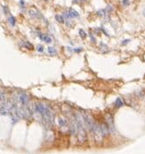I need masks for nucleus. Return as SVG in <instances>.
<instances>
[{
	"mask_svg": "<svg viewBox=\"0 0 145 154\" xmlns=\"http://www.w3.org/2000/svg\"><path fill=\"white\" fill-rule=\"evenodd\" d=\"M100 126H101V132H102V135H103V136H107V135L109 134V132H110L108 125L105 123H101Z\"/></svg>",
	"mask_w": 145,
	"mask_h": 154,
	"instance_id": "5",
	"label": "nucleus"
},
{
	"mask_svg": "<svg viewBox=\"0 0 145 154\" xmlns=\"http://www.w3.org/2000/svg\"><path fill=\"white\" fill-rule=\"evenodd\" d=\"M105 118H106L107 125H108L110 131H113L115 129V127H114V124H113V118H112V116L110 114H107L105 116Z\"/></svg>",
	"mask_w": 145,
	"mask_h": 154,
	"instance_id": "2",
	"label": "nucleus"
},
{
	"mask_svg": "<svg viewBox=\"0 0 145 154\" xmlns=\"http://www.w3.org/2000/svg\"><path fill=\"white\" fill-rule=\"evenodd\" d=\"M129 42H130V40H128V39H127V40H124L123 41V43H122V45H125V44H127L129 43Z\"/></svg>",
	"mask_w": 145,
	"mask_h": 154,
	"instance_id": "19",
	"label": "nucleus"
},
{
	"mask_svg": "<svg viewBox=\"0 0 145 154\" xmlns=\"http://www.w3.org/2000/svg\"><path fill=\"white\" fill-rule=\"evenodd\" d=\"M9 22L11 23L12 26H14L15 25V18L14 16H10V18H9Z\"/></svg>",
	"mask_w": 145,
	"mask_h": 154,
	"instance_id": "13",
	"label": "nucleus"
},
{
	"mask_svg": "<svg viewBox=\"0 0 145 154\" xmlns=\"http://www.w3.org/2000/svg\"><path fill=\"white\" fill-rule=\"evenodd\" d=\"M81 50H82V48H77V49L74 50V51L75 52H80Z\"/></svg>",
	"mask_w": 145,
	"mask_h": 154,
	"instance_id": "20",
	"label": "nucleus"
},
{
	"mask_svg": "<svg viewBox=\"0 0 145 154\" xmlns=\"http://www.w3.org/2000/svg\"><path fill=\"white\" fill-rule=\"evenodd\" d=\"M3 10H4V13L5 14H8L10 12H9V9H8V7L6 6V5H4L3 6Z\"/></svg>",
	"mask_w": 145,
	"mask_h": 154,
	"instance_id": "14",
	"label": "nucleus"
},
{
	"mask_svg": "<svg viewBox=\"0 0 145 154\" xmlns=\"http://www.w3.org/2000/svg\"><path fill=\"white\" fill-rule=\"evenodd\" d=\"M142 14H143V16H145V8L143 9V11H142Z\"/></svg>",
	"mask_w": 145,
	"mask_h": 154,
	"instance_id": "21",
	"label": "nucleus"
},
{
	"mask_svg": "<svg viewBox=\"0 0 145 154\" xmlns=\"http://www.w3.org/2000/svg\"><path fill=\"white\" fill-rule=\"evenodd\" d=\"M5 100V96H4V94L0 92V103L4 102Z\"/></svg>",
	"mask_w": 145,
	"mask_h": 154,
	"instance_id": "15",
	"label": "nucleus"
},
{
	"mask_svg": "<svg viewBox=\"0 0 145 154\" xmlns=\"http://www.w3.org/2000/svg\"><path fill=\"white\" fill-rule=\"evenodd\" d=\"M24 46L26 47L27 49H29V50H33V45L30 43V42H28V41H26V42H24Z\"/></svg>",
	"mask_w": 145,
	"mask_h": 154,
	"instance_id": "9",
	"label": "nucleus"
},
{
	"mask_svg": "<svg viewBox=\"0 0 145 154\" xmlns=\"http://www.w3.org/2000/svg\"><path fill=\"white\" fill-rule=\"evenodd\" d=\"M115 104H116L117 107H121V106L124 105V102L122 101V99L120 97H118V98L116 99V101H115Z\"/></svg>",
	"mask_w": 145,
	"mask_h": 154,
	"instance_id": "7",
	"label": "nucleus"
},
{
	"mask_svg": "<svg viewBox=\"0 0 145 154\" xmlns=\"http://www.w3.org/2000/svg\"><path fill=\"white\" fill-rule=\"evenodd\" d=\"M55 19L57 20L58 22H60V23H64V19H63V17L61 16V15H56L55 16Z\"/></svg>",
	"mask_w": 145,
	"mask_h": 154,
	"instance_id": "11",
	"label": "nucleus"
},
{
	"mask_svg": "<svg viewBox=\"0 0 145 154\" xmlns=\"http://www.w3.org/2000/svg\"><path fill=\"white\" fill-rule=\"evenodd\" d=\"M105 10H106V12H107V13H110V12H111V11L113 10V8H112L110 5H108V6L106 7V9H105Z\"/></svg>",
	"mask_w": 145,
	"mask_h": 154,
	"instance_id": "18",
	"label": "nucleus"
},
{
	"mask_svg": "<svg viewBox=\"0 0 145 154\" xmlns=\"http://www.w3.org/2000/svg\"><path fill=\"white\" fill-rule=\"evenodd\" d=\"M78 33H79V36H80V37L82 39H85L86 38V34H85V32L83 29H79Z\"/></svg>",
	"mask_w": 145,
	"mask_h": 154,
	"instance_id": "10",
	"label": "nucleus"
},
{
	"mask_svg": "<svg viewBox=\"0 0 145 154\" xmlns=\"http://www.w3.org/2000/svg\"><path fill=\"white\" fill-rule=\"evenodd\" d=\"M122 4H123L125 6H127V5H129L130 2H129V0H123V1H122Z\"/></svg>",
	"mask_w": 145,
	"mask_h": 154,
	"instance_id": "17",
	"label": "nucleus"
},
{
	"mask_svg": "<svg viewBox=\"0 0 145 154\" xmlns=\"http://www.w3.org/2000/svg\"><path fill=\"white\" fill-rule=\"evenodd\" d=\"M79 1H80V2H84L85 0H79Z\"/></svg>",
	"mask_w": 145,
	"mask_h": 154,
	"instance_id": "22",
	"label": "nucleus"
},
{
	"mask_svg": "<svg viewBox=\"0 0 145 154\" xmlns=\"http://www.w3.org/2000/svg\"><path fill=\"white\" fill-rule=\"evenodd\" d=\"M29 14L31 17H34V18H40L41 17L40 13L35 8H31L30 10L29 11Z\"/></svg>",
	"mask_w": 145,
	"mask_h": 154,
	"instance_id": "4",
	"label": "nucleus"
},
{
	"mask_svg": "<svg viewBox=\"0 0 145 154\" xmlns=\"http://www.w3.org/2000/svg\"><path fill=\"white\" fill-rule=\"evenodd\" d=\"M18 100L20 102V104L22 106H27L28 102H29V97L27 94L25 93H20L18 95Z\"/></svg>",
	"mask_w": 145,
	"mask_h": 154,
	"instance_id": "1",
	"label": "nucleus"
},
{
	"mask_svg": "<svg viewBox=\"0 0 145 154\" xmlns=\"http://www.w3.org/2000/svg\"><path fill=\"white\" fill-rule=\"evenodd\" d=\"M39 38H40L41 40L45 41V43H48V44L52 43V38H51L50 36H45V35H39Z\"/></svg>",
	"mask_w": 145,
	"mask_h": 154,
	"instance_id": "6",
	"label": "nucleus"
},
{
	"mask_svg": "<svg viewBox=\"0 0 145 154\" xmlns=\"http://www.w3.org/2000/svg\"><path fill=\"white\" fill-rule=\"evenodd\" d=\"M64 16L66 17L67 19H69V18H78V17H79V14H78V12L76 10H74V9H70L67 13H65L64 14Z\"/></svg>",
	"mask_w": 145,
	"mask_h": 154,
	"instance_id": "3",
	"label": "nucleus"
},
{
	"mask_svg": "<svg viewBox=\"0 0 145 154\" xmlns=\"http://www.w3.org/2000/svg\"><path fill=\"white\" fill-rule=\"evenodd\" d=\"M48 52L50 54H56V50L54 47H48Z\"/></svg>",
	"mask_w": 145,
	"mask_h": 154,
	"instance_id": "12",
	"label": "nucleus"
},
{
	"mask_svg": "<svg viewBox=\"0 0 145 154\" xmlns=\"http://www.w3.org/2000/svg\"><path fill=\"white\" fill-rule=\"evenodd\" d=\"M37 51H39V52H42V51L44 50V47L42 46V45H38V46L37 47Z\"/></svg>",
	"mask_w": 145,
	"mask_h": 154,
	"instance_id": "16",
	"label": "nucleus"
},
{
	"mask_svg": "<svg viewBox=\"0 0 145 154\" xmlns=\"http://www.w3.org/2000/svg\"><path fill=\"white\" fill-rule=\"evenodd\" d=\"M106 14H107V12H106L105 9H102V10H100L97 12V15L100 17H104L106 15Z\"/></svg>",
	"mask_w": 145,
	"mask_h": 154,
	"instance_id": "8",
	"label": "nucleus"
}]
</instances>
